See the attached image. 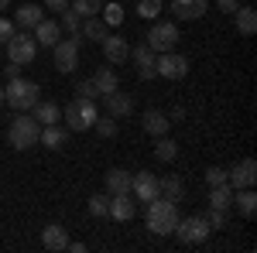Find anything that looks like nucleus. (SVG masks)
Segmentation results:
<instances>
[{"instance_id": "423d86ee", "label": "nucleus", "mask_w": 257, "mask_h": 253, "mask_svg": "<svg viewBox=\"0 0 257 253\" xmlns=\"http://www.w3.org/2000/svg\"><path fill=\"white\" fill-rule=\"evenodd\" d=\"M79 45L82 38H59L52 45V52H55V69H59L62 76H72L76 69H79Z\"/></svg>"}, {"instance_id": "473e14b6", "label": "nucleus", "mask_w": 257, "mask_h": 253, "mask_svg": "<svg viewBox=\"0 0 257 253\" xmlns=\"http://www.w3.org/2000/svg\"><path fill=\"white\" fill-rule=\"evenodd\" d=\"M59 14H62V24H59V28H65V31L76 38V35L82 31V18L76 14V11H69V7H65V11H59ZM79 38H82V35H79Z\"/></svg>"}, {"instance_id": "f3484780", "label": "nucleus", "mask_w": 257, "mask_h": 253, "mask_svg": "<svg viewBox=\"0 0 257 253\" xmlns=\"http://www.w3.org/2000/svg\"><path fill=\"white\" fill-rule=\"evenodd\" d=\"M41 246L45 250H69V233H65V226H59V222H48L45 229H41Z\"/></svg>"}, {"instance_id": "4c0bfd02", "label": "nucleus", "mask_w": 257, "mask_h": 253, "mask_svg": "<svg viewBox=\"0 0 257 253\" xmlns=\"http://www.w3.org/2000/svg\"><path fill=\"white\" fill-rule=\"evenodd\" d=\"M76 93L86 96V99H99V89L93 86V79H79V82H76Z\"/></svg>"}, {"instance_id": "37998d69", "label": "nucleus", "mask_w": 257, "mask_h": 253, "mask_svg": "<svg viewBox=\"0 0 257 253\" xmlns=\"http://www.w3.org/2000/svg\"><path fill=\"white\" fill-rule=\"evenodd\" d=\"M45 7H48V11H65L69 0H45Z\"/></svg>"}, {"instance_id": "a18cd8bd", "label": "nucleus", "mask_w": 257, "mask_h": 253, "mask_svg": "<svg viewBox=\"0 0 257 253\" xmlns=\"http://www.w3.org/2000/svg\"><path fill=\"white\" fill-rule=\"evenodd\" d=\"M69 250L72 253H86V243H72V239H69Z\"/></svg>"}, {"instance_id": "f03ea898", "label": "nucleus", "mask_w": 257, "mask_h": 253, "mask_svg": "<svg viewBox=\"0 0 257 253\" xmlns=\"http://www.w3.org/2000/svg\"><path fill=\"white\" fill-rule=\"evenodd\" d=\"M41 99V86L38 82H31V79H11L7 86H4V103L7 106H14V113H28L35 103Z\"/></svg>"}, {"instance_id": "cd10ccee", "label": "nucleus", "mask_w": 257, "mask_h": 253, "mask_svg": "<svg viewBox=\"0 0 257 253\" xmlns=\"http://www.w3.org/2000/svg\"><path fill=\"white\" fill-rule=\"evenodd\" d=\"M233 205H237V212L240 215H250L257 212V195H254V188H233Z\"/></svg>"}, {"instance_id": "2eb2a0df", "label": "nucleus", "mask_w": 257, "mask_h": 253, "mask_svg": "<svg viewBox=\"0 0 257 253\" xmlns=\"http://www.w3.org/2000/svg\"><path fill=\"white\" fill-rule=\"evenodd\" d=\"M131 59L138 62V76L144 79V82L158 76V72H155V59H158V55L148 48V41H141V45H131Z\"/></svg>"}, {"instance_id": "aec40b11", "label": "nucleus", "mask_w": 257, "mask_h": 253, "mask_svg": "<svg viewBox=\"0 0 257 253\" xmlns=\"http://www.w3.org/2000/svg\"><path fill=\"white\" fill-rule=\"evenodd\" d=\"M41 18H45V11H41L38 4H21L18 14H14V28H18V31H31Z\"/></svg>"}, {"instance_id": "72a5a7b5", "label": "nucleus", "mask_w": 257, "mask_h": 253, "mask_svg": "<svg viewBox=\"0 0 257 253\" xmlns=\"http://www.w3.org/2000/svg\"><path fill=\"white\" fill-rule=\"evenodd\" d=\"M89 215L93 219H106L110 215V195H93L89 198Z\"/></svg>"}, {"instance_id": "58836bf2", "label": "nucleus", "mask_w": 257, "mask_h": 253, "mask_svg": "<svg viewBox=\"0 0 257 253\" xmlns=\"http://www.w3.org/2000/svg\"><path fill=\"white\" fill-rule=\"evenodd\" d=\"M206 222H209V229H223V226H226V212H223V209H209Z\"/></svg>"}, {"instance_id": "c85d7f7f", "label": "nucleus", "mask_w": 257, "mask_h": 253, "mask_svg": "<svg viewBox=\"0 0 257 253\" xmlns=\"http://www.w3.org/2000/svg\"><path fill=\"white\" fill-rule=\"evenodd\" d=\"M120 192H131V175L123 168H110L106 171V195H120Z\"/></svg>"}, {"instance_id": "4468645a", "label": "nucleus", "mask_w": 257, "mask_h": 253, "mask_svg": "<svg viewBox=\"0 0 257 253\" xmlns=\"http://www.w3.org/2000/svg\"><path fill=\"white\" fill-rule=\"evenodd\" d=\"M99 48H103V55H106V65H123V62L131 59L127 38H117V35H106V38L99 41Z\"/></svg>"}, {"instance_id": "393cba45", "label": "nucleus", "mask_w": 257, "mask_h": 253, "mask_svg": "<svg viewBox=\"0 0 257 253\" xmlns=\"http://www.w3.org/2000/svg\"><path fill=\"white\" fill-rule=\"evenodd\" d=\"M79 35H82V41H96V45H99V41L110 35V24H106L103 18H86Z\"/></svg>"}, {"instance_id": "49530a36", "label": "nucleus", "mask_w": 257, "mask_h": 253, "mask_svg": "<svg viewBox=\"0 0 257 253\" xmlns=\"http://www.w3.org/2000/svg\"><path fill=\"white\" fill-rule=\"evenodd\" d=\"M7 7H11V0H0V11H7Z\"/></svg>"}, {"instance_id": "9b49d317", "label": "nucleus", "mask_w": 257, "mask_h": 253, "mask_svg": "<svg viewBox=\"0 0 257 253\" xmlns=\"http://www.w3.org/2000/svg\"><path fill=\"white\" fill-rule=\"evenodd\" d=\"M131 195H134L138 202L158 198V178H155V171H138V175H131Z\"/></svg>"}, {"instance_id": "7c9ffc66", "label": "nucleus", "mask_w": 257, "mask_h": 253, "mask_svg": "<svg viewBox=\"0 0 257 253\" xmlns=\"http://www.w3.org/2000/svg\"><path fill=\"white\" fill-rule=\"evenodd\" d=\"M69 11H76L82 21H86V18H99L103 0H69Z\"/></svg>"}, {"instance_id": "1a4fd4ad", "label": "nucleus", "mask_w": 257, "mask_h": 253, "mask_svg": "<svg viewBox=\"0 0 257 253\" xmlns=\"http://www.w3.org/2000/svg\"><path fill=\"white\" fill-rule=\"evenodd\" d=\"M155 72L165 76V79H172V82H178V79L189 76V59L178 55V52H161L158 59H155Z\"/></svg>"}, {"instance_id": "f704fd0d", "label": "nucleus", "mask_w": 257, "mask_h": 253, "mask_svg": "<svg viewBox=\"0 0 257 253\" xmlns=\"http://www.w3.org/2000/svg\"><path fill=\"white\" fill-rule=\"evenodd\" d=\"M93 127H96L99 137H106V140H113V137H117V120L110 117V113H106V117H96V123H93Z\"/></svg>"}, {"instance_id": "9d476101", "label": "nucleus", "mask_w": 257, "mask_h": 253, "mask_svg": "<svg viewBox=\"0 0 257 253\" xmlns=\"http://www.w3.org/2000/svg\"><path fill=\"white\" fill-rule=\"evenodd\" d=\"M254 181H257V161L254 157H243V161H237L226 171V185L230 188H254Z\"/></svg>"}, {"instance_id": "e433bc0d", "label": "nucleus", "mask_w": 257, "mask_h": 253, "mask_svg": "<svg viewBox=\"0 0 257 253\" xmlns=\"http://www.w3.org/2000/svg\"><path fill=\"white\" fill-rule=\"evenodd\" d=\"M226 181V168H219V164H209L206 168V185L213 188V185H223Z\"/></svg>"}, {"instance_id": "a878e982", "label": "nucleus", "mask_w": 257, "mask_h": 253, "mask_svg": "<svg viewBox=\"0 0 257 253\" xmlns=\"http://www.w3.org/2000/svg\"><path fill=\"white\" fill-rule=\"evenodd\" d=\"M209 209H223V212H230V209H233V188H230L226 181L209 188Z\"/></svg>"}, {"instance_id": "b1692460", "label": "nucleus", "mask_w": 257, "mask_h": 253, "mask_svg": "<svg viewBox=\"0 0 257 253\" xmlns=\"http://www.w3.org/2000/svg\"><path fill=\"white\" fill-rule=\"evenodd\" d=\"M31 110H35V120H38L41 127H48V123H59V120H62L59 103H52V99H38Z\"/></svg>"}, {"instance_id": "f8f14e48", "label": "nucleus", "mask_w": 257, "mask_h": 253, "mask_svg": "<svg viewBox=\"0 0 257 253\" xmlns=\"http://www.w3.org/2000/svg\"><path fill=\"white\" fill-rule=\"evenodd\" d=\"M168 11L175 14V21H199L209 11V0H168Z\"/></svg>"}, {"instance_id": "4be33fe9", "label": "nucleus", "mask_w": 257, "mask_h": 253, "mask_svg": "<svg viewBox=\"0 0 257 253\" xmlns=\"http://www.w3.org/2000/svg\"><path fill=\"white\" fill-rule=\"evenodd\" d=\"M31 35H35V41H38V45H45V48H52V45L59 41L62 28H59V24H55V21H45V18H41L38 24L31 28Z\"/></svg>"}, {"instance_id": "a19ab883", "label": "nucleus", "mask_w": 257, "mask_h": 253, "mask_svg": "<svg viewBox=\"0 0 257 253\" xmlns=\"http://www.w3.org/2000/svg\"><path fill=\"white\" fill-rule=\"evenodd\" d=\"M216 7L223 11V14H233V11L240 7V0H216Z\"/></svg>"}, {"instance_id": "dca6fc26", "label": "nucleus", "mask_w": 257, "mask_h": 253, "mask_svg": "<svg viewBox=\"0 0 257 253\" xmlns=\"http://www.w3.org/2000/svg\"><path fill=\"white\" fill-rule=\"evenodd\" d=\"M103 106H106V113H110L113 120L131 117V113H134V96H131V93L113 89V93H106V96H103Z\"/></svg>"}, {"instance_id": "de8ad7c7", "label": "nucleus", "mask_w": 257, "mask_h": 253, "mask_svg": "<svg viewBox=\"0 0 257 253\" xmlns=\"http://www.w3.org/2000/svg\"><path fill=\"white\" fill-rule=\"evenodd\" d=\"M0 106H4V86H0Z\"/></svg>"}, {"instance_id": "bb28decb", "label": "nucleus", "mask_w": 257, "mask_h": 253, "mask_svg": "<svg viewBox=\"0 0 257 253\" xmlns=\"http://www.w3.org/2000/svg\"><path fill=\"white\" fill-rule=\"evenodd\" d=\"M233 18H237V31H240V35H243V38H254V31H257L254 7H243V4H240L237 11H233Z\"/></svg>"}, {"instance_id": "c756f323", "label": "nucleus", "mask_w": 257, "mask_h": 253, "mask_svg": "<svg viewBox=\"0 0 257 253\" xmlns=\"http://www.w3.org/2000/svg\"><path fill=\"white\" fill-rule=\"evenodd\" d=\"M155 157H158L161 164H172V161L178 157V144L168 134H165V137H155Z\"/></svg>"}, {"instance_id": "a211bd4d", "label": "nucleus", "mask_w": 257, "mask_h": 253, "mask_svg": "<svg viewBox=\"0 0 257 253\" xmlns=\"http://www.w3.org/2000/svg\"><path fill=\"white\" fill-rule=\"evenodd\" d=\"M38 144H45L48 151H62V147L69 144V127H59V123H48V127H41Z\"/></svg>"}, {"instance_id": "ddd939ff", "label": "nucleus", "mask_w": 257, "mask_h": 253, "mask_svg": "<svg viewBox=\"0 0 257 253\" xmlns=\"http://www.w3.org/2000/svg\"><path fill=\"white\" fill-rule=\"evenodd\" d=\"M138 215V198L131 192H120V195H110V219L117 222H131Z\"/></svg>"}, {"instance_id": "0eeeda50", "label": "nucleus", "mask_w": 257, "mask_h": 253, "mask_svg": "<svg viewBox=\"0 0 257 253\" xmlns=\"http://www.w3.org/2000/svg\"><path fill=\"white\" fill-rule=\"evenodd\" d=\"M209 222H206V215H185V219H178L175 226V236L185 243V246H196V243H206L209 239Z\"/></svg>"}, {"instance_id": "c03bdc74", "label": "nucleus", "mask_w": 257, "mask_h": 253, "mask_svg": "<svg viewBox=\"0 0 257 253\" xmlns=\"http://www.w3.org/2000/svg\"><path fill=\"white\" fill-rule=\"evenodd\" d=\"M168 120H185V106H175V110L168 113Z\"/></svg>"}, {"instance_id": "39448f33", "label": "nucleus", "mask_w": 257, "mask_h": 253, "mask_svg": "<svg viewBox=\"0 0 257 253\" xmlns=\"http://www.w3.org/2000/svg\"><path fill=\"white\" fill-rule=\"evenodd\" d=\"M178 24L175 21H155V28L144 35V41H148V48L155 52V55H161V52H175L178 45Z\"/></svg>"}, {"instance_id": "2f4dec72", "label": "nucleus", "mask_w": 257, "mask_h": 253, "mask_svg": "<svg viewBox=\"0 0 257 253\" xmlns=\"http://www.w3.org/2000/svg\"><path fill=\"white\" fill-rule=\"evenodd\" d=\"M161 11H165V0H138V14L144 21H158Z\"/></svg>"}, {"instance_id": "f257e3e1", "label": "nucleus", "mask_w": 257, "mask_h": 253, "mask_svg": "<svg viewBox=\"0 0 257 253\" xmlns=\"http://www.w3.org/2000/svg\"><path fill=\"white\" fill-rule=\"evenodd\" d=\"M144 219H148V229L155 236H168V233H175V226H178V205L158 195V198L144 202Z\"/></svg>"}, {"instance_id": "6ab92c4d", "label": "nucleus", "mask_w": 257, "mask_h": 253, "mask_svg": "<svg viewBox=\"0 0 257 253\" xmlns=\"http://www.w3.org/2000/svg\"><path fill=\"white\" fill-rule=\"evenodd\" d=\"M141 123H144V134H148V137H165V134H168V127H172L168 113H161V110H148V113L141 117Z\"/></svg>"}, {"instance_id": "5701e85b", "label": "nucleus", "mask_w": 257, "mask_h": 253, "mask_svg": "<svg viewBox=\"0 0 257 253\" xmlns=\"http://www.w3.org/2000/svg\"><path fill=\"white\" fill-rule=\"evenodd\" d=\"M158 195H161V198H168V202H182V195H185V185H182V178H178V175H165V178H158Z\"/></svg>"}, {"instance_id": "6e6552de", "label": "nucleus", "mask_w": 257, "mask_h": 253, "mask_svg": "<svg viewBox=\"0 0 257 253\" xmlns=\"http://www.w3.org/2000/svg\"><path fill=\"white\" fill-rule=\"evenodd\" d=\"M38 55V41L31 31H14V38L7 41V59L18 62V65H31Z\"/></svg>"}, {"instance_id": "79ce46f5", "label": "nucleus", "mask_w": 257, "mask_h": 253, "mask_svg": "<svg viewBox=\"0 0 257 253\" xmlns=\"http://www.w3.org/2000/svg\"><path fill=\"white\" fill-rule=\"evenodd\" d=\"M18 76H21V65H18V62L4 65V79H7V82H11V79H18Z\"/></svg>"}, {"instance_id": "20e7f679", "label": "nucleus", "mask_w": 257, "mask_h": 253, "mask_svg": "<svg viewBox=\"0 0 257 253\" xmlns=\"http://www.w3.org/2000/svg\"><path fill=\"white\" fill-rule=\"evenodd\" d=\"M38 134H41V123L35 117H28V113H14L11 127H7V140L18 151H31L38 144Z\"/></svg>"}, {"instance_id": "7ed1b4c3", "label": "nucleus", "mask_w": 257, "mask_h": 253, "mask_svg": "<svg viewBox=\"0 0 257 253\" xmlns=\"http://www.w3.org/2000/svg\"><path fill=\"white\" fill-rule=\"evenodd\" d=\"M62 117H65V127H69V134H82V130H89L93 123H96L99 110H96V99H86V96H76L65 110H62Z\"/></svg>"}, {"instance_id": "412c9836", "label": "nucleus", "mask_w": 257, "mask_h": 253, "mask_svg": "<svg viewBox=\"0 0 257 253\" xmlns=\"http://www.w3.org/2000/svg\"><path fill=\"white\" fill-rule=\"evenodd\" d=\"M93 86L99 89V96L120 89V79H117V72H113V65H99L96 72H93Z\"/></svg>"}, {"instance_id": "c9c22d12", "label": "nucleus", "mask_w": 257, "mask_h": 253, "mask_svg": "<svg viewBox=\"0 0 257 253\" xmlns=\"http://www.w3.org/2000/svg\"><path fill=\"white\" fill-rule=\"evenodd\" d=\"M103 21H106L110 28H117L120 21H123V7H120V4H103Z\"/></svg>"}, {"instance_id": "ea45409f", "label": "nucleus", "mask_w": 257, "mask_h": 253, "mask_svg": "<svg viewBox=\"0 0 257 253\" xmlns=\"http://www.w3.org/2000/svg\"><path fill=\"white\" fill-rule=\"evenodd\" d=\"M14 31H18V28H14V21H11V18H0V45H7V41L14 38Z\"/></svg>"}]
</instances>
